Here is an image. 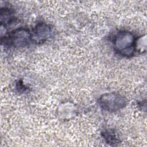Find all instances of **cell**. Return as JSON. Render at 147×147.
I'll return each mask as SVG.
<instances>
[{
  "mask_svg": "<svg viewBox=\"0 0 147 147\" xmlns=\"http://www.w3.org/2000/svg\"><path fill=\"white\" fill-rule=\"evenodd\" d=\"M52 28L45 22H40L36 25L32 33V40L36 42H42L51 37Z\"/></svg>",
  "mask_w": 147,
  "mask_h": 147,
  "instance_id": "4",
  "label": "cell"
},
{
  "mask_svg": "<svg viewBox=\"0 0 147 147\" xmlns=\"http://www.w3.org/2000/svg\"><path fill=\"white\" fill-rule=\"evenodd\" d=\"M1 22L2 25L4 24L11 22L13 17L12 16L13 11L10 10V9L5 7L1 9Z\"/></svg>",
  "mask_w": 147,
  "mask_h": 147,
  "instance_id": "5",
  "label": "cell"
},
{
  "mask_svg": "<svg viewBox=\"0 0 147 147\" xmlns=\"http://www.w3.org/2000/svg\"><path fill=\"white\" fill-rule=\"evenodd\" d=\"M101 107L110 112H115L124 107L126 100L124 96L115 92L106 93L102 95L99 100Z\"/></svg>",
  "mask_w": 147,
  "mask_h": 147,
  "instance_id": "3",
  "label": "cell"
},
{
  "mask_svg": "<svg viewBox=\"0 0 147 147\" xmlns=\"http://www.w3.org/2000/svg\"><path fill=\"white\" fill-rule=\"evenodd\" d=\"M134 35L128 31L119 32L115 36L114 44L115 49L125 56L132 55L135 47Z\"/></svg>",
  "mask_w": 147,
  "mask_h": 147,
  "instance_id": "2",
  "label": "cell"
},
{
  "mask_svg": "<svg viewBox=\"0 0 147 147\" xmlns=\"http://www.w3.org/2000/svg\"><path fill=\"white\" fill-rule=\"evenodd\" d=\"M102 135L107 143L111 145H116L117 144L119 143V140L117 138L114 131L111 130H107L103 132Z\"/></svg>",
  "mask_w": 147,
  "mask_h": 147,
  "instance_id": "6",
  "label": "cell"
},
{
  "mask_svg": "<svg viewBox=\"0 0 147 147\" xmlns=\"http://www.w3.org/2000/svg\"><path fill=\"white\" fill-rule=\"evenodd\" d=\"M32 41V33L26 28H20L12 30L9 34L1 38L2 43L5 45L20 48L29 44Z\"/></svg>",
  "mask_w": 147,
  "mask_h": 147,
  "instance_id": "1",
  "label": "cell"
}]
</instances>
